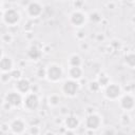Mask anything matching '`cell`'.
<instances>
[{
  "label": "cell",
  "mask_w": 135,
  "mask_h": 135,
  "mask_svg": "<svg viewBox=\"0 0 135 135\" xmlns=\"http://www.w3.org/2000/svg\"><path fill=\"white\" fill-rule=\"evenodd\" d=\"M79 90V82L73 79L65 80L62 84V92L68 97H74Z\"/></svg>",
  "instance_id": "277c9868"
},
{
  "label": "cell",
  "mask_w": 135,
  "mask_h": 135,
  "mask_svg": "<svg viewBox=\"0 0 135 135\" xmlns=\"http://www.w3.org/2000/svg\"><path fill=\"white\" fill-rule=\"evenodd\" d=\"M60 112H61V114H68V113H69V109L65 108V107H62Z\"/></svg>",
  "instance_id": "836d02e7"
},
{
  "label": "cell",
  "mask_w": 135,
  "mask_h": 135,
  "mask_svg": "<svg viewBox=\"0 0 135 135\" xmlns=\"http://www.w3.org/2000/svg\"><path fill=\"white\" fill-rule=\"evenodd\" d=\"M100 88H101V86L99 85V83L97 82V80H96V81H91V82H89V89H90L91 92H97V91H99Z\"/></svg>",
  "instance_id": "603a6c76"
},
{
  "label": "cell",
  "mask_w": 135,
  "mask_h": 135,
  "mask_svg": "<svg viewBox=\"0 0 135 135\" xmlns=\"http://www.w3.org/2000/svg\"><path fill=\"white\" fill-rule=\"evenodd\" d=\"M80 47H81L82 50H88V49H89V44H88L86 42H81V43H80Z\"/></svg>",
  "instance_id": "d6a6232c"
},
{
  "label": "cell",
  "mask_w": 135,
  "mask_h": 135,
  "mask_svg": "<svg viewBox=\"0 0 135 135\" xmlns=\"http://www.w3.org/2000/svg\"><path fill=\"white\" fill-rule=\"evenodd\" d=\"M8 130H11V128H9V124H8V123H2V127H1V131H2L3 133H7V132H8Z\"/></svg>",
  "instance_id": "f1b7e54d"
},
{
  "label": "cell",
  "mask_w": 135,
  "mask_h": 135,
  "mask_svg": "<svg viewBox=\"0 0 135 135\" xmlns=\"http://www.w3.org/2000/svg\"><path fill=\"white\" fill-rule=\"evenodd\" d=\"M121 94V88L117 83H110L104 90V96L110 100L117 99Z\"/></svg>",
  "instance_id": "52a82bcc"
},
{
  "label": "cell",
  "mask_w": 135,
  "mask_h": 135,
  "mask_svg": "<svg viewBox=\"0 0 135 135\" xmlns=\"http://www.w3.org/2000/svg\"><path fill=\"white\" fill-rule=\"evenodd\" d=\"M42 55V49H39L37 45H32L27 50V57L32 60H38Z\"/></svg>",
  "instance_id": "9a60e30c"
},
{
  "label": "cell",
  "mask_w": 135,
  "mask_h": 135,
  "mask_svg": "<svg viewBox=\"0 0 135 135\" xmlns=\"http://www.w3.org/2000/svg\"><path fill=\"white\" fill-rule=\"evenodd\" d=\"M36 75H37L38 78H45L46 77V69H44L43 66L38 68V70L36 72Z\"/></svg>",
  "instance_id": "cb8c5ba5"
},
{
  "label": "cell",
  "mask_w": 135,
  "mask_h": 135,
  "mask_svg": "<svg viewBox=\"0 0 135 135\" xmlns=\"http://www.w3.org/2000/svg\"><path fill=\"white\" fill-rule=\"evenodd\" d=\"M64 126H65L66 130L74 131L75 129H77L79 127V120L75 116H66V118L64 119Z\"/></svg>",
  "instance_id": "5bb4252c"
},
{
  "label": "cell",
  "mask_w": 135,
  "mask_h": 135,
  "mask_svg": "<svg viewBox=\"0 0 135 135\" xmlns=\"http://www.w3.org/2000/svg\"><path fill=\"white\" fill-rule=\"evenodd\" d=\"M101 124V119L99 117V115L97 114H89L86 119H85V127L86 129H89L90 131H94L97 130Z\"/></svg>",
  "instance_id": "ba28073f"
},
{
  "label": "cell",
  "mask_w": 135,
  "mask_h": 135,
  "mask_svg": "<svg viewBox=\"0 0 135 135\" xmlns=\"http://www.w3.org/2000/svg\"><path fill=\"white\" fill-rule=\"evenodd\" d=\"M1 16H2V21L5 24H7V26H16L20 21V14L14 7L1 12Z\"/></svg>",
  "instance_id": "6da1fadb"
},
{
  "label": "cell",
  "mask_w": 135,
  "mask_h": 135,
  "mask_svg": "<svg viewBox=\"0 0 135 135\" xmlns=\"http://www.w3.org/2000/svg\"><path fill=\"white\" fill-rule=\"evenodd\" d=\"M130 121H131V119H130V115H128L127 113H124V114L121 115V122H122V124L127 126V124L130 123Z\"/></svg>",
  "instance_id": "83f0119b"
},
{
  "label": "cell",
  "mask_w": 135,
  "mask_h": 135,
  "mask_svg": "<svg viewBox=\"0 0 135 135\" xmlns=\"http://www.w3.org/2000/svg\"><path fill=\"white\" fill-rule=\"evenodd\" d=\"M97 82L99 83V85L100 86H108L109 84H110V78L108 77V75H105V74H100L99 76H98V79H97Z\"/></svg>",
  "instance_id": "d6986e66"
},
{
  "label": "cell",
  "mask_w": 135,
  "mask_h": 135,
  "mask_svg": "<svg viewBox=\"0 0 135 135\" xmlns=\"http://www.w3.org/2000/svg\"><path fill=\"white\" fill-rule=\"evenodd\" d=\"M14 62L12 60V58H9L8 56H5L2 52L1 54V61H0V68H1V72L2 73H11L14 69Z\"/></svg>",
  "instance_id": "8fae6325"
},
{
  "label": "cell",
  "mask_w": 135,
  "mask_h": 135,
  "mask_svg": "<svg viewBox=\"0 0 135 135\" xmlns=\"http://www.w3.org/2000/svg\"><path fill=\"white\" fill-rule=\"evenodd\" d=\"M85 15L81 11H75L70 16V21L74 26H82L85 23Z\"/></svg>",
  "instance_id": "30bf717a"
},
{
  "label": "cell",
  "mask_w": 135,
  "mask_h": 135,
  "mask_svg": "<svg viewBox=\"0 0 135 135\" xmlns=\"http://www.w3.org/2000/svg\"><path fill=\"white\" fill-rule=\"evenodd\" d=\"M26 12L31 18H38L43 13V5L37 1H32L27 4Z\"/></svg>",
  "instance_id": "8992f818"
},
{
  "label": "cell",
  "mask_w": 135,
  "mask_h": 135,
  "mask_svg": "<svg viewBox=\"0 0 135 135\" xmlns=\"http://www.w3.org/2000/svg\"><path fill=\"white\" fill-rule=\"evenodd\" d=\"M2 41L4 43H11L13 41V35L11 33H5L2 35Z\"/></svg>",
  "instance_id": "d4e9b609"
},
{
  "label": "cell",
  "mask_w": 135,
  "mask_h": 135,
  "mask_svg": "<svg viewBox=\"0 0 135 135\" xmlns=\"http://www.w3.org/2000/svg\"><path fill=\"white\" fill-rule=\"evenodd\" d=\"M45 135H54V133H53V132H51V131H49V132H46V133H45Z\"/></svg>",
  "instance_id": "74e56055"
},
{
  "label": "cell",
  "mask_w": 135,
  "mask_h": 135,
  "mask_svg": "<svg viewBox=\"0 0 135 135\" xmlns=\"http://www.w3.org/2000/svg\"><path fill=\"white\" fill-rule=\"evenodd\" d=\"M103 135H115V131L112 128H108L105 129V131L103 132Z\"/></svg>",
  "instance_id": "f546056e"
},
{
  "label": "cell",
  "mask_w": 135,
  "mask_h": 135,
  "mask_svg": "<svg viewBox=\"0 0 135 135\" xmlns=\"http://www.w3.org/2000/svg\"><path fill=\"white\" fill-rule=\"evenodd\" d=\"M60 102V97L56 94H52L50 97H49V104L52 105V107H57Z\"/></svg>",
  "instance_id": "ffe728a7"
},
{
  "label": "cell",
  "mask_w": 135,
  "mask_h": 135,
  "mask_svg": "<svg viewBox=\"0 0 135 135\" xmlns=\"http://www.w3.org/2000/svg\"><path fill=\"white\" fill-rule=\"evenodd\" d=\"M5 135H17V134H15L14 132H7V133H5Z\"/></svg>",
  "instance_id": "d590c367"
},
{
  "label": "cell",
  "mask_w": 135,
  "mask_h": 135,
  "mask_svg": "<svg viewBox=\"0 0 135 135\" xmlns=\"http://www.w3.org/2000/svg\"><path fill=\"white\" fill-rule=\"evenodd\" d=\"M97 39H101V40H103V36H102V35H98V36H97Z\"/></svg>",
  "instance_id": "8d00e7d4"
},
{
  "label": "cell",
  "mask_w": 135,
  "mask_h": 135,
  "mask_svg": "<svg viewBox=\"0 0 135 135\" xmlns=\"http://www.w3.org/2000/svg\"><path fill=\"white\" fill-rule=\"evenodd\" d=\"M12 79V76L9 73H2L1 74V81L2 83H6Z\"/></svg>",
  "instance_id": "4316f807"
},
{
  "label": "cell",
  "mask_w": 135,
  "mask_h": 135,
  "mask_svg": "<svg viewBox=\"0 0 135 135\" xmlns=\"http://www.w3.org/2000/svg\"><path fill=\"white\" fill-rule=\"evenodd\" d=\"M15 89L21 95H26L32 91V84L27 79L21 78V79L17 80V82L15 84Z\"/></svg>",
  "instance_id": "9c48e42d"
},
{
  "label": "cell",
  "mask_w": 135,
  "mask_h": 135,
  "mask_svg": "<svg viewBox=\"0 0 135 135\" xmlns=\"http://www.w3.org/2000/svg\"><path fill=\"white\" fill-rule=\"evenodd\" d=\"M5 102H7L12 108H18L23 103V97L20 93H18L17 91L15 92H9L5 95Z\"/></svg>",
  "instance_id": "5b68a950"
},
{
  "label": "cell",
  "mask_w": 135,
  "mask_h": 135,
  "mask_svg": "<svg viewBox=\"0 0 135 135\" xmlns=\"http://www.w3.org/2000/svg\"><path fill=\"white\" fill-rule=\"evenodd\" d=\"M76 37H77L79 40H82V39H84V37H85V33H84L83 31H79V32L77 33Z\"/></svg>",
  "instance_id": "4dcf8cb0"
},
{
  "label": "cell",
  "mask_w": 135,
  "mask_h": 135,
  "mask_svg": "<svg viewBox=\"0 0 135 135\" xmlns=\"http://www.w3.org/2000/svg\"><path fill=\"white\" fill-rule=\"evenodd\" d=\"M63 135H75L74 134V132L73 131H71V130H66L65 132H64V134Z\"/></svg>",
  "instance_id": "e575fe53"
},
{
  "label": "cell",
  "mask_w": 135,
  "mask_h": 135,
  "mask_svg": "<svg viewBox=\"0 0 135 135\" xmlns=\"http://www.w3.org/2000/svg\"><path fill=\"white\" fill-rule=\"evenodd\" d=\"M69 64L71 68H74V66H80L81 64V58L79 55H76V54H73L70 56L69 58Z\"/></svg>",
  "instance_id": "ac0fdd59"
},
{
  "label": "cell",
  "mask_w": 135,
  "mask_h": 135,
  "mask_svg": "<svg viewBox=\"0 0 135 135\" xmlns=\"http://www.w3.org/2000/svg\"><path fill=\"white\" fill-rule=\"evenodd\" d=\"M124 63L131 69H135V53H128L124 55Z\"/></svg>",
  "instance_id": "e0dca14e"
},
{
  "label": "cell",
  "mask_w": 135,
  "mask_h": 135,
  "mask_svg": "<svg viewBox=\"0 0 135 135\" xmlns=\"http://www.w3.org/2000/svg\"><path fill=\"white\" fill-rule=\"evenodd\" d=\"M11 76H12V79H15V80H19V79H21L22 77V72H21V70L20 69H14L11 73Z\"/></svg>",
  "instance_id": "44dd1931"
},
{
  "label": "cell",
  "mask_w": 135,
  "mask_h": 135,
  "mask_svg": "<svg viewBox=\"0 0 135 135\" xmlns=\"http://www.w3.org/2000/svg\"><path fill=\"white\" fill-rule=\"evenodd\" d=\"M82 4H83L82 1H76V2H74V5H75L76 8H81V5Z\"/></svg>",
  "instance_id": "1f68e13d"
},
{
  "label": "cell",
  "mask_w": 135,
  "mask_h": 135,
  "mask_svg": "<svg viewBox=\"0 0 135 135\" xmlns=\"http://www.w3.org/2000/svg\"><path fill=\"white\" fill-rule=\"evenodd\" d=\"M89 19H90V21H92V22L96 23V22H99V21H101V16H100L98 13L94 12V13H91V14H90V17H89Z\"/></svg>",
  "instance_id": "7402d4cb"
},
{
  "label": "cell",
  "mask_w": 135,
  "mask_h": 135,
  "mask_svg": "<svg viewBox=\"0 0 135 135\" xmlns=\"http://www.w3.org/2000/svg\"><path fill=\"white\" fill-rule=\"evenodd\" d=\"M63 75V71L60 65L56 63H52L46 69V78L52 82H57L61 79Z\"/></svg>",
  "instance_id": "7a4b0ae2"
},
{
  "label": "cell",
  "mask_w": 135,
  "mask_h": 135,
  "mask_svg": "<svg viewBox=\"0 0 135 135\" xmlns=\"http://www.w3.org/2000/svg\"><path fill=\"white\" fill-rule=\"evenodd\" d=\"M28 132L31 135H39L40 134V129L38 128V126H31L28 129Z\"/></svg>",
  "instance_id": "484cf974"
},
{
  "label": "cell",
  "mask_w": 135,
  "mask_h": 135,
  "mask_svg": "<svg viewBox=\"0 0 135 135\" xmlns=\"http://www.w3.org/2000/svg\"><path fill=\"white\" fill-rule=\"evenodd\" d=\"M120 107L127 111L132 110L135 107V98L133 96H131L130 94L123 95L120 99Z\"/></svg>",
  "instance_id": "4fadbf2b"
},
{
  "label": "cell",
  "mask_w": 135,
  "mask_h": 135,
  "mask_svg": "<svg viewBox=\"0 0 135 135\" xmlns=\"http://www.w3.org/2000/svg\"><path fill=\"white\" fill-rule=\"evenodd\" d=\"M9 128H11V131L14 132L15 134H22L25 131L26 126H25V122L22 119L16 118L9 123Z\"/></svg>",
  "instance_id": "7c38bea8"
},
{
  "label": "cell",
  "mask_w": 135,
  "mask_h": 135,
  "mask_svg": "<svg viewBox=\"0 0 135 135\" xmlns=\"http://www.w3.org/2000/svg\"><path fill=\"white\" fill-rule=\"evenodd\" d=\"M23 107L28 111H35L39 107V97L36 93L30 92L23 97Z\"/></svg>",
  "instance_id": "3957f363"
},
{
  "label": "cell",
  "mask_w": 135,
  "mask_h": 135,
  "mask_svg": "<svg viewBox=\"0 0 135 135\" xmlns=\"http://www.w3.org/2000/svg\"><path fill=\"white\" fill-rule=\"evenodd\" d=\"M82 74L83 71L80 66H74V68H70L69 70V75H70V79L79 81L82 78Z\"/></svg>",
  "instance_id": "2e32d148"
}]
</instances>
